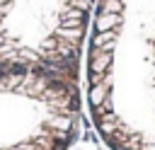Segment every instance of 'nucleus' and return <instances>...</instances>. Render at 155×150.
Segmentation results:
<instances>
[{"mask_svg":"<svg viewBox=\"0 0 155 150\" xmlns=\"http://www.w3.org/2000/svg\"><path fill=\"white\" fill-rule=\"evenodd\" d=\"M82 94L109 150H155V0H94Z\"/></svg>","mask_w":155,"mask_h":150,"instance_id":"obj_1","label":"nucleus"},{"mask_svg":"<svg viewBox=\"0 0 155 150\" xmlns=\"http://www.w3.org/2000/svg\"><path fill=\"white\" fill-rule=\"evenodd\" d=\"M82 109V80L39 63H0V150H70Z\"/></svg>","mask_w":155,"mask_h":150,"instance_id":"obj_2","label":"nucleus"},{"mask_svg":"<svg viewBox=\"0 0 155 150\" xmlns=\"http://www.w3.org/2000/svg\"><path fill=\"white\" fill-rule=\"evenodd\" d=\"M94 0H0V63H39L82 80Z\"/></svg>","mask_w":155,"mask_h":150,"instance_id":"obj_3","label":"nucleus"}]
</instances>
